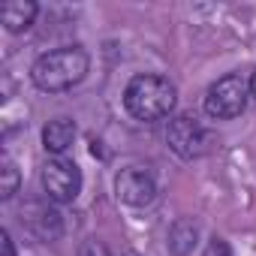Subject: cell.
Here are the masks:
<instances>
[{
	"label": "cell",
	"mask_w": 256,
	"mask_h": 256,
	"mask_svg": "<svg viewBox=\"0 0 256 256\" xmlns=\"http://www.w3.org/2000/svg\"><path fill=\"white\" fill-rule=\"evenodd\" d=\"M90 70V58L82 46H60L54 52H46L30 66V82L42 94H64L76 88Z\"/></svg>",
	"instance_id": "6da1fadb"
},
{
	"label": "cell",
	"mask_w": 256,
	"mask_h": 256,
	"mask_svg": "<svg viewBox=\"0 0 256 256\" xmlns=\"http://www.w3.org/2000/svg\"><path fill=\"white\" fill-rule=\"evenodd\" d=\"M178 102V90L175 84L166 78V76H157V72H142V76H133L124 88V108L130 112L136 120H163L172 114Z\"/></svg>",
	"instance_id": "7a4b0ae2"
},
{
	"label": "cell",
	"mask_w": 256,
	"mask_h": 256,
	"mask_svg": "<svg viewBox=\"0 0 256 256\" xmlns=\"http://www.w3.org/2000/svg\"><path fill=\"white\" fill-rule=\"evenodd\" d=\"M250 96V82L241 72H229L223 78H217L208 94H205V112L214 120H232L244 112Z\"/></svg>",
	"instance_id": "3957f363"
},
{
	"label": "cell",
	"mask_w": 256,
	"mask_h": 256,
	"mask_svg": "<svg viewBox=\"0 0 256 256\" xmlns=\"http://www.w3.org/2000/svg\"><path fill=\"white\" fill-rule=\"evenodd\" d=\"M42 190L52 202H60V205H70L78 199L82 193V169L66 160V157H52L46 160L42 166Z\"/></svg>",
	"instance_id": "277c9868"
},
{
	"label": "cell",
	"mask_w": 256,
	"mask_h": 256,
	"mask_svg": "<svg viewBox=\"0 0 256 256\" xmlns=\"http://www.w3.org/2000/svg\"><path fill=\"white\" fill-rule=\"evenodd\" d=\"M166 142L169 148L181 157V160H196L205 145H208V136L202 130V124L193 118V114H175L166 126Z\"/></svg>",
	"instance_id": "5b68a950"
},
{
	"label": "cell",
	"mask_w": 256,
	"mask_h": 256,
	"mask_svg": "<svg viewBox=\"0 0 256 256\" xmlns=\"http://www.w3.org/2000/svg\"><path fill=\"white\" fill-rule=\"evenodd\" d=\"M114 193L124 205H133V208H142V205H151L154 196H157V181L148 169L142 166H126L120 169V175L114 178Z\"/></svg>",
	"instance_id": "8992f818"
},
{
	"label": "cell",
	"mask_w": 256,
	"mask_h": 256,
	"mask_svg": "<svg viewBox=\"0 0 256 256\" xmlns=\"http://www.w3.org/2000/svg\"><path fill=\"white\" fill-rule=\"evenodd\" d=\"M24 226L40 238V241H58L64 235V220L52 208V199H30L24 205Z\"/></svg>",
	"instance_id": "52a82bcc"
},
{
	"label": "cell",
	"mask_w": 256,
	"mask_h": 256,
	"mask_svg": "<svg viewBox=\"0 0 256 256\" xmlns=\"http://www.w3.org/2000/svg\"><path fill=\"white\" fill-rule=\"evenodd\" d=\"M76 142V124L70 118H52L42 126V148L52 157H64Z\"/></svg>",
	"instance_id": "ba28073f"
},
{
	"label": "cell",
	"mask_w": 256,
	"mask_h": 256,
	"mask_svg": "<svg viewBox=\"0 0 256 256\" xmlns=\"http://www.w3.org/2000/svg\"><path fill=\"white\" fill-rule=\"evenodd\" d=\"M40 16V6L34 4V0H10V4H4V10H0V22H4V28L10 34H22L28 30Z\"/></svg>",
	"instance_id": "9c48e42d"
},
{
	"label": "cell",
	"mask_w": 256,
	"mask_h": 256,
	"mask_svg": "<svg viewBox=\"0 0 256 256\" xmlns=\"http://www.w3.org/2000/svg\"><path fill=\"white\" fill-rule=\"evenodd\" d=\"M199 244V223L193 217H178L169 226V250L175 256H190Z\"/></svg>",
	"instance_id": "30bf717a"
},
{
	"label": "cell",
	"mask_w": 256,
	"mask_h": 256,
	"mask_svg": "<svg viewBox=\"0 0 256 256\" xmlns=\"http://www.w3.org/2000/svg\"><path fill=\"white\" fill-rule=\"evenodd\" d=\"M0 199H12L16 193H18V184H22V175H18V166L10 160V157H4V169H0Z\"/></svg>",
	"instance_id": "8fae6325"
},
{
	"label": "cell",
	"mask_w": 256,
	"mask_h": 256,
	"mask_svg": "<svg viewBox=\"0 0 256 256\" xmlns=\"http://www.w3.org/2000/svg\"><path fill=\"white\" fill-rule=\"evenodd\" d=\"M78 256H108V247L100 238H84L78 247Z\"/></svg>",
	"instance_id": "7c38bea8"
},
{
	"label": "cell",
	"mask_w": 256,
	"mask_h": 256,
	"mask_svg": "<svg viewBox=\"0 0 256 256\" xmlns=\"http://www.w3.org/2000/svg\"><path fill=\"white\" fill-rule=\"evenodd\" d=\"M205 256H232V247H229V241L226 238H211L208 241V247H205Z\"/></svg>",
	"instance_id": "4fadbf2b"
},
{
	"label": "cell",
	"mask_w": 256,
	"mask_h": 256,
	"mask_svg": "<svg viewBox=\"0 0 256 256\" xmlns=\"http://www.w3.org/2000/svg\"><path fill=\"white\" fill-rule=\"evenodd\" d=\"M0 256H16V244H12V235L10 229L0 232Z\"/></svg>",
	"instance_id": "5bb4252c"
},
{
	"label": "cell",
	"mask_w": 256,
	"mask_h": 256,
	"mask_svg": "<svg viewBox=\"0 0 256 256\" xmlns=\"http://www.w3.org/2000/svg\"><path fill=\"white\" fill-rule=\"evenodd\" d=\"M250 94L256 96V70H253V76H250Z\"/></svg>",
	"instance_id": "9a60e30c"
}]
</instances>
